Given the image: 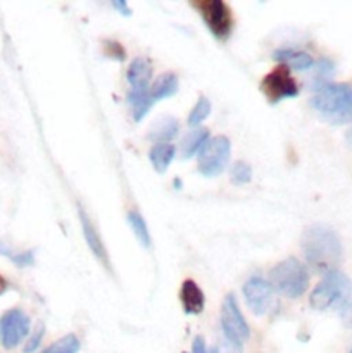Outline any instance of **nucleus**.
Segmentation results:
<instances>
[{"instance_id":"nucleus-19","label":"nucleus","mask_w":352,"mask_h":353,"mask_svg":"<svg viewBox=\"0 0 352 353\" xmlns=\"http://www.w3.org/2000/svg\"><path fill=\"white\" fill-rule=\"evenodd\" d=\"M128 224H130L135 238H137V240L141 243V247L150 248V245H152L150 233H148L147 223H145V219L141 217V214L137 212V210H131V212L128 214Z\"/></svg>"},{"instance_id":"nucleus-26","label":"nucleus","mask_w":352,"mask_h":353,"mask_svg":"<svg viewBox=\"0 0 352 353\" xmlns=\"http://www.w3.org/2000/svg\"><path fill=\"white\" fill-rule=\"evenodd\" d=\"M113 7L116 10H119V12L123 14L124 17H130L131 16V9H130V7H128V2H124V0H114Z\"/></svg>"},{"instance_id":"nucleus-27","label":"nucleus","mask_w":352,"mask_h":353,"mask_svg":"<svg viewBox=\"0 0 352 353\" xmlns=\"http://www.w3.org/2000/svg\"><path fill=\"white\" fill-rule=\"evenodd\" d=\"M192 353H209L206 348V341L200 336H197L192 343Z\"/></svg>"},{"instance_id":"nucleus-21","label":"nucleus","mask_w":352,"mask_h":353,"mask_svg":"<svg viewBox=\"0 0 352 353\" xmlns=\"http://www.w3.org/2000/svg\"><path fill=\"white\" fill-rule=\"evenodd\" d=\"M79 348H81V343L76 338V334H66L41 353H79Z\"/></svg>"},{"instance_id":"nucleus-17","label":"nucleus","mask_w":352,"mask_h":353,"mask_svg":"<svg viewBox=\"0 0 352 353\" xmlns=\"http://www.w3.org/2000/svg\"><path fill=\"white\" fill-rule=\"evenodd\" d=\"M175 157H176V148L175 145L171 143H157L150 148V152H148L150 164L154 165V169L157 172L168 171L169 164H171Z\"/></svg>"},{"instance_id":"nucleus-23","label":"nucleus","mask_w":352,"mask_h":353,"mask_svg":"<svg viewBox=\"0 0 352 353\" xmlns=\"http://www.w3.org/2000/svg\"><path fill=\"white\" fill-rule=\"evenodd\" d=\"M231 179L235 185H247L252 179V168L244 161H238L231 165Z\"/></svg>"},{"instance_id":"nucleus-14","label":"nucleus","mask_w":352,"mask_h":353,"mask_svg":"<svg viewBox=\"0 0 352 353\" xmlns=\"http://www.w3.org/2000/svg\"><path fill=\"white\" fill-rule=\"evenodd\" d=\"M275 61L278 62H285V65L292 71L297 72H304V71H309L311 68L316 65L314 59L311 57L309 54L306 52H299V50H293V48H278V50L273 54Z\"/></svg>"},{"instance_id":"nucleus-22","label":"nucleus","mask_w":352,"mask_h":353,"mask_svg":"<svg viewBox=\"0 0 352 353\" xmlns=\"http://www.w3.org/2000/svg\"><path fill=\"white\" fill-rule=\"evenodd\" d=\"M209 114H211V102L206 99V97H200L199 102L195 103V107L190 110L188 124L192 128H197L200 123H204V121L209 117Z\"/></svg>"},{"instance_id":"nucleus-1","label":"nucleus","mask_w":352,"mask_h":353,"mask_svg":"<svg viewBox=\"0 0 352 353\" xmlns=\"http://www.w3.org/2000/svg\"><path fill=\"white\" fill-rule=\"evenodd\" d=\"M304 257L307 264L317 272H330L337 269L342 261V243L338 234L324 224H313L302 234Z\"/></svg>"},{"instance_id":"nucleus-9","label":"nucleus","mask_w":352,"mask_h":353,"mask_svg":"<svg viewBox=\"0 0 352 353\" xmlns=\"http://www.w3.org/2000/svg\"><path fill=\"white\" fill-rule=\"evenodd\" d=\"M31 321L21 309H10L0 317V345L12 350L30 334Z\"/></svg>"},{"instance_id":"nucleus-20","label":"nucleus","mask_w":352,"mask_h":353,"mask_svg":"<svg viewBox=\"0 0 352 353\" xmlns=\"http://www.w3.org/2000/svg\"><path fill=\"white\" fill-rule=\"evenodd\" d=\"M0 255L7 257L9 261H12V264H16L17 268H28V265L35 264V254L33 250L28 252H14L12 248L7 247L3 241H0Z\"/></svg>"},{"instance_id":"nucleus-13","label":"nucleus","mask_w":352,"mask_h":353,"mask_svg":"<svg viewBox=\"0 0 352 353\" xmlns=\"http://www.w3.org/2000/svg\"><path fill=\"white\" fill-rule=\"evenodd\" d=\"M152 64L144 57H137L131 61L126 71V79L131 86V92H147L150 86Z\"/></svg>"},{"instance_id":"nucleus-28","label":"nucleus","mask_w":352,"mask_h":353,"mask_svg":"<svg viewBox=\"0 0 352 353\" xmlns=\"http://www.w3.org/2000/svg\"><path fill=\"white\" fill-rule=\"evenodd\" d=\"M7 288H9V285H7L6 278H3V276H0V295H3V293L7 292Z\"/></svg>"},{"instance_id":"nucleus-16","label":"nucleus","mask_w":352,"mask_h":353,"mask_svg":"<svg viewBox=\"0 0 352 353\" xmlns=\"http://www.w3.org/2000/svg\"><path fill=\"white\" fill-rule=\"evenodd\" d=\"M179 124L175 117H161L159 121H155L152 131L148 133V140L157 143H169L171 140H175L176 134H178Z\"/></svg>"},{"instance_id":"nucleus-15","label":"nucleus","mask_w":352,"mask_h":353,"mask_svg":"<svg viewBox=\"0 0 352 353\" xmlns=\"http://www.w3.org/2000/svg\"><path fill=\"white\" fill-rule=\"evenodd\" d=\"M176 92H178V78L173 72H166V74H161L152 83V86L148 88V99H150L152 105H154L159 100L176 95Z\"/></svg>"},{"instance_id":"nucleus-11","label":"nucleus","mask_w":352,"mask_h":353,"mask_svg":"<svg viewBox=\"0 0 352 353\" xmlns=\"http://www.w3.org/2000/svg\"><path fill=\"white\" fill-rule=\"evenodd\" d=\"M79 223H81V230H83V236H85L86 240V245H88V248L92 250V254L95 255L97 259H99L102 264H106V268H109V257H107V250H106V245H104L102 238H100L99 231H97V228L93 226V223L90 221V217L86 216L85 210L79 207Z\"/></svg>"},{"instance_id":"nucleus-6","label":"nucleus","mask_w":352,"mask_h":353,"mask_svg":"<svg viewBox=\"0 0 352 353\" xmlns=\"http://www.w3.org/2000/svg\"><path fill=\"white\" fill-rule=\"evenodd\" d=\"M199 172L206 178H216L226 169L231 155V143L226 137L219 134L207 140L199 152Z\"/></svg>"},{"instance_id":"nucleus-5","label":"nucleus","mask_w":352,"mask_h":353,"mask_svg":"<svg viewBox=\"0 0 352 353\" xmlns=\"http://www.w3.org/2000/svg\"><path fill=\"white\" fill-rule=\"evenodd\" d=\"M190 3L199 10L200 17L214 38L221 41L228 40L233 28V19L230 7L223 0H192Z\"/></svg>"},{"instance_id":"nucleus-25","label":"nucleus","mask_w":352,"mask_h":353,"mask_svg":"<svg viewBox=\"0 0 352 353\" xmlns=\"http://www.w3.org/2000/svg\"><path fill=\"white\" fill-rule=\"evenodd\" d=\"M43 334H45V327H43V324H40V327H37V331L31 334L30 341H28L26 347H24V353H33L35 350H37V348L40 347Z\"/></svg>"},{"instance_id":"nucleus-29","label":"nucleus","mask_w":352,"mask_h":353,"mask_svg":"<svg viewBox=\"0 0 352 353\" xmlns=\"http://www.w3.org/2000/svg\"><path fill=\"white\" fill-rule=\"evenodd\" d=\"M209 353H219V350H217V348H213V350H209Z\"/></svg>"},{"instance_id":"nucleus-24","label":"nucleus","mask_w":352,"mask_h":353,"mask_svg":"<svg viewBox=\"0 0 352 353\" xmlns=\"http://www.w3.org/2000/svg\"><path fill=\"white\" fill-rule=\"evenodd\" d=\"M104 48H106L107 57L114 59V61L123 62L124 59H126V52H124L123 45L117 43V41H106V43H104Z\"/></svg>"},{"instance_id":"nucleus-30","label":"nucleus","mask_w":352,"mask_h":353,"mask_svg":"<svg viewBox=\"0 0 352 353\" xmlns=\"http://www.w3.org/2000/svg\"><path fill=\"white\" fill-rule=\"evenodd\" d=\"M351 353H352V350H351Z\"/></svg>"},{"instance_id":"nucleus-12","label":"nucleus","mask_w":352,"mask_h":353,"mask_svg":"<svg viewBox=\"0 0 352 353\" xmlns=\"http://www.w3.org/2000/svg\"><path fill=\"white\" fill-rule=\"evenodd\" d=\"M179 300H182L183 310L188 316H199L204 310V307H206L204 292L193 279H185L183 281L182 290H179Z\"/></svg>"},{"instance_id":"nucleus-8","label":"nucleus","mask_w":352,"mask_h":353,"mask_svg":"<svg viewBox=\"0 0 352 353\" xmlns=\"http://www.w3.org/2000/svg\"><path fill=\"white\" fill-rule=\"evenodd\" d=\"M261 92L264 93L269 103H280L283 100L299 97V85L292 78L290 69L286 65H278L262 78Z\"/></svg>"},{"instance_id":"nucleus-18","label":"nucleus","mask_w":352,"mask_h":353,"mask_svg":"<svg viewBox=\"0 0 352 353\" xmlns=\"http://www.w3.org/2000/svg\"><path fill=\"white\" fill-rule=\"evenodd\" d=\"M207 140H209V131L204 130V128H195L193 131H190L182 141L183 159H190L195 154H199L204 145L207 143Z\"/></svg>"},{"instance_id":"nucleus-7","label":"nucleus","mask_w":352,"mask_h":353,"mask_svg":"<svg viewBox=\"0 0 352 353\" xmlns=\"http://www.w3.org/2000/svg\"><path fill=\"white\" fill-rule=\"evenodd\" d=\"M221 327L226 336L228 343H233L242 347L245 341L251 338V327L245 323V317L238 307L237 296L233 293H228L223 300L221 307Z\"/></svg>"},{"instance_id":"nucleus-2","label":"nucleus","mask_w":352,"mask_h":353,"mask_svg":"<svg viewBox=\"0 0 352 353\" xmlns=\"http://www.w3.org/2000/svg\"><path fill=\"white\" fill-rule=\"evenodd\" d=\"M311 105L330 124L352 123V85L324 83L317 86Z\"/></svg>"},{"instance_id":"nucleus-3","label":"nucleus","mask_w":352,"mask_h":353,"mask_svg":"<svg viewBox=\"0 0 352 353\" xmlns=\"http://www.w3.org/2000/svg\"><path fill=\"white\" fill-rule=\"evenodd\" d=\"M352 300V283L338 269L324 274L309 296V303L314 310L338 309L344 312Z\"/></svg>"},{"instance_id":"nucleus-10","label":"nucleus","mask_w":352,"mask_h":353,"mask_svg":"<svg viewBox=\"0 0 352 353\" xmlns=\"http://www.w3.org/2000/svg\"><path fill=\"white\" fill-rule=\"evenodd\" d=\"M244 296L254 316H264L275 303V288L266 279L251 278L244 285Z\"/></svg>"},{"instance_id":"nucleus-4","label":"nucleus","mask_w":352,"mask_h":353,"mask_svg":"<svg viewBox=\"0 0 352 353\" xmlns=\"http://www.w3.org/2000/svg\"><path fill=\"white\" fill-rule=\"evenodd\" d=\"M309 271L306 265L295 257H290L276 264L269 271V283L275 292L289 296V299H299L309 288Z\"/></svg>"}]
</instances>
